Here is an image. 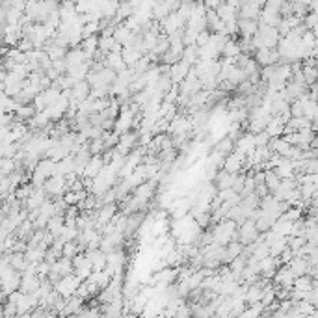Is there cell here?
<instances>
[{"mask_svg":"<svg viewBox=\"0 0 318 318\" xmlns=\"http://www.w3.org/2000/svg\"><path fill=\"white\" fill-rule=\"evenodd\" d=\"M289 268L292 270L294 277H298V276H304V274H307L309 264H307V259H305V257H292V259L289 261Z\"/></svg>","mask_w":318,"mask_h":318,"instance_id":"277c9868","label":"cell"},{"mask_svg":"<svg viewBox=\"0 0 318 318\" xmlns=\"http://www.w3.org/2000/svg\"><path fill=\"white\" fill-rule=\"evenodd\" d=\"M233 149H234V141L227 136V138H223V140H219L218 143H216V151L218 153H221L223 156H227L229 153H233Z\"/></svg>","mask_w":318,"mask_h":318,"instance_id":"5b68a950","label":"cell"},{"mask_svg":"<svg viewBox=\"0 0 318 318\" xmlns=\"http://www.w3.org/2000/svg\"><path fill=\"white\" fill-rule=\"evenodd\" d=\"M188 71H190V64L188 62H175L173 65H170V78L173 80V84H179V82H183L186 75H188Z\"/></svg>","mask_w":318,"mask_h":318,"instance_id":"7a4b0ae2","label":"cell"},{"mask_svg":"<svg viewBox=\"0 0 318 318\" xmlns=\"http://www.w3.org/2000/svg\"><path fill=\"white\" fill-rule=\"evenodd\" d=\"M105 166H106V164H105V160H103V156H101V155L92 156V158L88 160V164L84 166V173H82V177L95 179V177H97L101 171H103V168H105Z\"/></svg>","mask_w":318,"mask_h":318,"instance_id":"6da1fadb","label":"cell"},{"mask_svg":"<svg viewBox=\"0 0 318 318\" xmlns=\"http://www.w3.org/2000/svg\"><path fill=\"white\" fill-rule=\"evenodd\" d=\"M88 149L92 155H101L105 151V143H103V138H93L92 143H88Z\"/></svg>","mask_w":318,"mask_h":318,"instance_id":"8992f818","label":"cell"},{"mask_svg":"<svg viewBox=\"0 0 318 318\" xmlns=\"http://www.w3.org/2000/svg\"><path fill=\"white\" fill-rule=\"evenodd\" d=\"M90 92H92V86L88 84L84 78H82V80L75 82V86L71 88V97H69V99L77 101V103H82L84 99H88Z\"/></svg>","mask_w":318,"mask_h":318,"instance_id":"3957f363","label":"cell"}]
</instances>
